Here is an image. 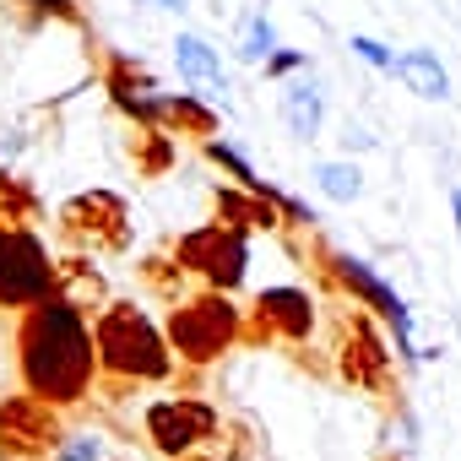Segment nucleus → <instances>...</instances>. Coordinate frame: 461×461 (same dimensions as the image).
<instances>
[{"mask_svg": "<svg viewBox=\"0 0 461 461\" xmlns=\"http://www.w3.org/2000/svg\"><path fill=\"white\" fill-rule=\"evenodd\" d=\"M12 364L23 396L55 407L60 418L82 407L98 391V358H93V321L60 304L55 294L17 315L12 326Z\"/></svg>", "mask_w": 461, "mask_h": 461, "instance_id": "obj_1", "label": "nucleus"}, {"mask_svg": "<svg viewBox=\"0 0 461 461\" xmlns=\"http://www.w3.org/2000/svg\"><path fill=\"white\" fill-rule=\"evenodd\" d=\"M93 358H98V385L104 391L179 380V369L168 358V342H163V326L136 299H109L93 315Z\"/></svg>", "mask_w": 461, "mask_h": 461, "instance_id": "obj_2", "label": "nucleus"}, {"mask_svg": "<svg viewBox=\"0 0 461 461\" xmlns=\"http://www.w3.org/2000/svg\"><path fill=\"white\" fill-rule=\"evenodd\" d=\"M163 342H168V358L179 369L185 385H195L212 364H222L245 342V310L234 304V294H185L179 304H168V321H163Z\"/></svg>", "mask_w": 461, "mask_h": 461, "instance_id": "obj_3", "label": "nucleus"}, {"mask_svg": "<svg viewBox=\"0 0 461 461\" xmlns=\"http://www.w3.org/2000/svg\"><path fill=\"white\" fill-rule=\"evenodd\" d=\"M304 250H310V261H315V277L331 288V294H342L353 310H369V315H380L385 326H391V337H396V358H418V348H412V310H407V299L364 261V256H348V250H337V245H326L321 234H304Z\"/></svg>", "mask_w": 461, "mask_h": 461, "instance_id": "obj_4", "label": "nucleus"}, {"mask_svg": "<svg viewBox=\"0 0 461 461\" xmlns=\"http://www.w3.org/2000/svg\"><path fill=\"white\" fill-rule=\"evenodd\" d=\"M331 369L342 385L364 396H396V369H391V342L380 337L369 310H337L331 326Z\"/></svg>", "mask_w": 461, "mask_h": 461, "instance_id": "obj_5", "label": "nucleus"}, {"mask_svg": "<svg viewBox=\"0 0 461 461\" xmlns=\"http://www.w3.org/2000/svg\"><path fill=\"white\" fill-rule=\"evenodd\" d=\"M168 261L195 277L206 294H234L250 272V240L228 234L217 222H201V228H185V234L168 240Z\"/></svg>", "mask_w": 461, "mask_h": 461, "instance_id": "obj_6", "label": "nucleus"}, {"mask_svg": "<svg viewBox=\"0 0 461 461\" xmlns=\"http://www.w3.org/2000/svg\"><path fill=\"white\" fill-rule=\"evenodd\" d=\"M55 228L71 256H120L131 245V206L114 190H77L71 201H60Z\"/></svg>", "mask_w": 461, "mask_h": 461, "instance_id": "obj_7", "label": "nucleus"}, {"mask_svg": "<svg viewBox=\"0 0 461 461\" xmlns=\"http://www.w3.org/2000/svg\"><path fill=\"white\" fill-rule=\"evenodd\" d=\"M55 256L39 240V228H0V315H23L50 299Z\"/></svg>", "mask_w": 461, "mask_h": 461, "instance_id": "obj_8", "label": "nucleus"}, {"mask_svg": "<svg viewBox=\"0 0 461 461\" xmlns=\"http://www.w3.org/2000/svg\"><path fill=\"white\" fill-rule=\"evenodd\" d=\"M141 429H147V445H152L163 461H179V456H190L201 439H212V434L222 429V412H217L206 396L185 391V396L152 402V407L141 412Z\"/></svg>", "mask_w": 461, "mask_h": 461, "instance_id": "obj_9", "label": "nucleus"}, {"mask_svg": "<svg viewBox=\"0 0 461 461\" xmlns=\"http://www.w3.org/2000/svg\"><path fill=\"white\" fill-rule=\"evenodd\" d=\"M66 439V418L23 391L0 396V461H50Z\"/></svg>", "mask_w": 461, "mask_h": 461, "instance_id": "obj_10", "label": "nucleus"}, {"mask_svg": "<svg viewBox=\"0 0 461 461\" xmlns=\"http://www.w3.org/2000/svg\"><path fill=\"white\" fill-rule=\"evenodd\" d=\"M310 331H315V299L304 288H261L256 304L245 310V342L250 348H267V342L304 348Z\"/></svg>", "mask_w": 461, "mask_h": 461, "instance_id": "obj_11", "label": "nucleus"}, {"mask_svg": "<svg viewBox=\"0 0 461 461\" xmlns=\"http://www.w3.org/2000/svg\"><path fill=\"white\" fill-rule=\"evenodd\" d=\"M104 93L120 114L136 120V131H158V82L147 66H136L120 50H104Z\"/></svg>", "mask_w": 461, "mask_h": 461, "instance_id": "obj_12", "label": "nucleus"}, {"mask_svg": "<svg viewBox=\"0 0 461 461\" xmlns=\"http://www.w3.org/2000/svg\"><path fill=\"white\" fill-rule=\"evenodd\" d=\"M212 212H217V228H228V234H240V240H250V234H283V212L272 201L240 190V185H217L212 190Z\"/></svg>", "mask_w": 461, "mask_h": 461, "instance_id": "obj_13", "label": "nucleus"}, {"mask_svg": "<svg viewBox=\"0 0 461 461\" xmlns=\"http://www.w3.org/2000/svg\"><path fill=\"white\" fill-rule=\"evenodd\" d=\"M50 294L60 299V304H71L77 315H98L114 294H109V277L93 267V256H55V283H50Z\"/></svg>", "mask_w": 461, "mask_h": 461, "instance_id": "obj_14", "label": "nucleus"}, {"mask_svg": "<svg viewBox=\"0 0 461 461\" xmlns=\"http://www.w3.org/2000/svg\"><path fill=\"white\" fill-rule=\"evenodd\" d=\"M217 125H222V114L206 98H195V93H158V131L206 147V141H217Z\"/></svg>", "mask_w": 461, "mask_h": 461, "instance_id": "obj_15", "label": "nucleus"}, {"mask_svg": "<svg viewBox=\"0 0 461 461\" xmlns=\"http://www.w3.org/2000/svg\"><path fill=\"white\" fill-rule=\"evenodd\" d=\"M174 66H179V77L195 87V98H222L228 93V71H222V55L206 44V39H195V33H179L174 39Z\"/></svg>", "mask_w": 461, "mask_h": 461, "instance_id": "obj_16", "label": "nucleus"}, {"mask_svg": "<svg viewBox=\"0 0 461 461\" xmlns=\"http://www.w3.org/2000/svg\"><path fill=\"white\" fill-rule=\"evenodd\" d=\"M391 77L407 82V93H418V98H429V104H445V98H450V77H445V66H439L434 50H407V55H396V60H391Z\"/></svg>", "mask_w": 461, "mask_h": 461, "instance_id": "obj_17", "label": "nucleus"}, {"mask_svg": "<svg viewBox=\"0 0 461 461\" xmlns=\"http://www.w3.org/2000/svg\"><path fill=\"white\" fill-rule=\"evenodd\" d=\"M283 125H288L299 141H315V136H321V125H326V104H321V87H315L310 77H299V82L283 87Z\"/></svg>", "mask_w": 461, "mask_h": 461, "instance_id": "obj_18", "label": "nucleus"}, {"mask_svg": "<svg viewBox=\"0 0 461 461\" xmlns=\"http://www.w3.org/2000/svg\"><path fill=\"white\" fill-rule=\"evenodd\" d=\"M39 217H44L39 190L17 174H0V228H33Z\"/></svg>", "mask_w": 461, "mask_h": 461, "instance_id": "obj_19", "label": "nucleus"}, {"mask_svg": "<svg viewBox=\"0 0 461 461\" xmlns=\"http://www.w3.org/2000/svg\"><path fill=\"white\" fill-rule=\"evenodd\" d=\"M174 158H179V147H174L168 131H136L131 136V163H136L141 179H163L174 168Z\"/></svg>", "mask_w": 461, "mask_h": 461, "instance_id": "obj_20", "label": "nucleus"}, {"mask_svg": "<svg viewBox=\"0 0 461 461\" xmlns=\"http://www.w3.org/2000/svg\"><path fill=\"white\" fill-rule=\"evenodd\" d=\"M315 185L326 201H358L364 195V174L353 158H331V163H315Z\"/></svg>", "mask_w": 461, "mask_h": 461, "instance_id": "obj_21", "label": "nucleus"}, {"mask_svg": "<svg viewBox=\"0 0 461 461\" xmlns=\"http://www.w3.org/2000/svg\"><path fill=\"white\" fill-rule=\"evenodd\" d=\"M136 272H141L147 294H158L163 304H179V299H185V283H190V277H185V272H179V267H174L168 256H147V261H141Z\"/></svg>", "mask_w": 461, "mask_h": 461, "instance_id": "obj_22", "label": "nucleus"}, {"mask_svg": "<svg viewBox=\"0 0 461 461\" xmlns=\"http://www.w3.org/2000/svg\"><path fill=\"white\" fill-rule=\"evenodd\" d=\"M201 152H206V158H212V163H217V168H222L228 179H234L240 190H256V179H261V174H256V168L245 163V152H234V147H228V141H206Z\"/></svg>", "mask_w": 461, "mask_h": 461, "instance_id": "obj_23", "label": "nucleus"}, {"mask_svg": "<svg viewBox=\"0 0 461 461\" xmlns=\"http://www.w3.org/2000/svg\"><path fill=\"white\" fill-rule=\"evenodd\" d=\"M17 6H28V23H66V28H87V17H82L77 0H17Z\"/></svg>", "mask_w": 461, "mask_h": 461, "instance_id": "obj_24", "label": "nucleus"}, {"mask_svg": "<svg viewBox=\"0 0 461 461\" xmlns=\"http://www.w3.org/2000/svg\"><path fill=\"white\" fill-rule=\"evenodd\" d=\"M240 55H245V60H272V55H277V28H272L267 17H250Z\"/></svg>", "mask_w": 461, "mask_h": 461, "instance_id": "obj_25", "label": "nucleus"}, {"mask_svg": "<svg viewBox=\"0 0 461 461\" xmlns=\"http://www.w3.org/2000/svg\"><path fill=\"white\" fill-rule=\"evenodd\" d=\"M50 461H104V439L98 434H66Z\"/></svg>", "mask_w": 461, "mask_h": 461, "instance_id": "obj_26", "label": "nucleus"}, {"mask_svg": "<svg viewBox=\"0 0 461 461\" xmlns=\"http://www.w3.org/2000/svg\"><path fill=\"white\" fill-rule=\"evenodd\" d=\"M353 55H358L364 66H375V71H391V60H396L380 39H364V33H353Z\"/></svg>", "mask_w": 461, "mask_h": 461, "instance_id": "obj_27", "label": "nucleus"}, {"mask_svg": "<svg viewBox=\"0 0 461 461\" xmlns=\"http://www.w3.org/2000/svg\"><path fill=\"white\" fill-rule=\"evenodd\" d=\"M294 71H304V55H299V50H277V55L267 60V77H272V82H283V77H294Z\"/></svg>", "mask_w": 461, "mask_h": 461, "instance_id": "obj_28", "label": "nucleus"}, {"mask_svg": "<svg viewBox=\"0 0 461 461\" xmlns=\"http://www.w3.org/2000/svg\"><path fill=\"white\" fill-rule=\"evenodd\" d=\"M342 147H348V152H369V147H375V136H369L364 125H353V120H348V125H342Z\"/></svg>", "mask_w": 461, "mask_h": 461, "instance_id": "obj_29", "label": "nucleus"}, {"mask_svg": "<svg viewBox=\"0 0 461 461\" xmlns=\"http://www.w3.org/2000/svg\"><path fill=\"white\" fill-rule=\"evenodd\" d=\"M396 434H402V439H396V445H402V450H412V445H418V418H412V412H407V407H402V412H396Z\"/></svg>", "mask_w": 461, "mask_h": 461, "instance_id": "obj_30", "label": "nucleus"}, {"mask_svg": "<svg viewBox=\"0 0 461 461\" xmlns=\"http://www.w3.org/2000/svg\"><path fill=\"white\" fill-rule=\"evenodd\" d=\"M450 212H456V240H461V185L450 190Z\"/></svg>", "mask_w": 461, "mask_h": 461, "instance_id": "obj_31", "label": "nucleus"}, {"mask_svg": "<svg viewBox=\"0 0 461 461\" xmlns=\"http://www.w3.org/2000/svg\"><path fill=\"white\" fill-rule=\"evenodd\" d=\"M158 6H163V12H185V0H158Z\"/></svg>", "mask_w": 461, "mask_h": 461, "instance_id": "obj_32", "label": "nucleus"}, {"mask_svg": "<svg viewBox=\"0 0 461 461\" xmlns=\"http://www.w3.org/2000/svg\"><path fill=\"white\" fill-rule=\"evenodd\" d=\"M179 461H212V456H201V450H190V456H179Z\"/></svg>", "mask_w": 461, "mask_h": 461, "instance_id": "obj_33", "label": "nucleus"}, {"mask_svg": "<svg viewBox=\"0 0 461 461\" xmlns=\"http://www.w3.org/2000/svg\"><path fill=\"white\" fill-rule=\"evenodd\" d=\"M375 461H402V456H396V450H385V456H375Z\"/></svg>", "mask_w": 461, "mask_h": 461, "instance_id": "obj_34", "label": "nucleus"}]
</instances>
